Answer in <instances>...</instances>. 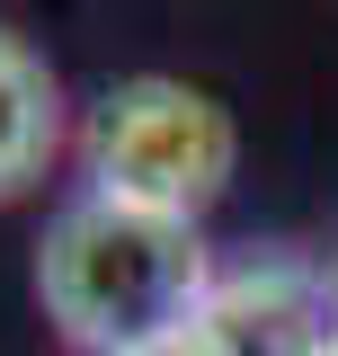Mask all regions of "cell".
Returning <instances> with one entry per match:
<instances>
[{"mask_svg":"<svg viewBox=\"0 0 338 356\" xmlns=\"http://www.w3.org/2000/svg\"><path fill=\"white\" fill-rule=\"evenodd\" d=\"M36 303L81 356H169L214 321L205 222L81 187L36 241Z\"/></svg>","mask_w":338,"mask_h":356,"instance_id":"1","label":"cell"},{"mask_svg":"<svg viewBox=\"0 0 338 356\" xmlns=\"http://www.w3.org/2000/svg\"><path fill=\"white\" fill-rule=\"evenodd\" d=\"M63 81L18 27H0V205H18L63 161Z\"/></svg>","mask_w":338,"mask_h":356,"instance_id":"3","label":"cell"},{"mask_svg":"<svg viewBox=\"0 0 338 356\" xmlns=\"http://www.w3.org/2000/svg\"><path fill=\"white\" fill-rule=\"evenodd\" d=\"M241 170V125L214 89L178 81V72H134L107 81L98 107L81 116V187L116 196V205H152V214L205 222L223 187Z\"/></svg>","mask_w":338,"mask_h":356,"instance_id":"2","label":"cell"}]
</instances>
